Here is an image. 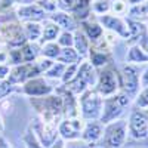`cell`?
I'll return each instance as SVG.
<instances>
[{
  "mask_svg": "<svg viewBox=\"0 0 148 148\" xmlns=\"http://www.w3.org/2000/svg\"><path fill=\"white\" fill-rule=\"evenodd\" d=\"M129 102H130V98L123 92L105 98V101H102L104 111L101 113V123L104 125V123H110L119 119L123 114L125 108L129 105Z\"/></svg>",
  "mask_w": 148,
  "mask_h": 148,
  "instance_id": "obj_1",
  "label": "cell"
},
{
  "mask_svg": "<svg viewBox=\"0 0 148 148\" xmlns=\"http://www.w3.org/2000/svg\"><path fill=\"white\" fill-rule=\"evenodd\" d=\"M126 130H127V123L125 120H117L113 121L111 125L107 126L104 132V139L102 147L105 148H121L126 139Z\"/></svg>",
  "mask_w": 148,
  "mask_h": 148,
  "instance_id": "obj_2",
  "label": "cell"
},
{
  "mask_svg": "<svg viewBox=\"0 0 148 148\" xmlns=\"http://www.w3.org/2000/svg\"><path fill=\"white\" fill-rule=\"evenodd\" d=\"M119 84H120V89L123 93H126L129 98L135 96L138 92V89L141 88L139 84V73L138 68L133 67L130 64L125 65L120 73H119Z\"/></svg>",
  "mask_w": 148,
  "mask_h": 148,
  "instance_id": "obj_3",
  "label": "cell"
},
{
  "mask_svg": "<svg viewBox=\"0 0 148 148\" xmlns=\"http://www.w3.org/2000/svg\"><path fill=\"white\" fill-rule=\"evenodd\" d=\"M98 93L102 96H113L120 89L119 84V73L114 71L111 67L104 68L98 77Z\"/></svg>",
  "mask_w": 148,
  "mask_h": 148,
  "instance_id": "obj_4",
  "label": "cell"
},
{
  "mask_svg": "<svg viewBox=\"0 0 148 148\" xmlns=\"http://www.w3.org/2000/svg\"><path fill=\"white\" fill-rule=\"evenodd\" d=\"M82 113L86 119H98L102 113V99L101 95L95 90H88L82 96Z\"/></svg>",
  "mask_w": 148,
  "mask_h": 148,
  "instance_id": "obj_5",
  "label": "cell"
},
{
  "mask_svg": "<svg viewBox=\"0 0 148 148\" xmlns=\"http://www.w3.org/2000/svg\"><path fill=\"white\" fill-rule=\"evenodd\" d=\"M129 133L136 139L148 138V111L135 108L129 120Z\"/></svg>",
  "mask_w": 148,
  "mask_h": 148,
  "instance_id": "obj_6",
  "label": "cell"
},
{
  "mask_svg": "<svg viewBox=\"0 0 148 148\" xmlns=\"http://www.w3.org/2000/svg\"><path fill=\"white\" fill-rule=\"evenodd\" d=\"M98 22L101 24V27H104L108 31L116 33L119 37H121V39H126V40L129 39V28H127L126 19H123L121 16L105 14V15H99Z\"/></svg>",
  "mask_w": 148,
  "mask_h": 148,
  "instance_id": "obj_7",
  "label": "cell"
},
{
  "mask_svg": "<svg viewBox=\"0 0 148 148\" xmlns=\"http://www.w3.org/2000/svg\"><path fill=\"white\" fill-rule=\"evenodd\" d=\"M95 74H96V73H95V70L92 68V65H90L89 62H84V64L80 67L79 73H77V77L73 80L71 84H68V88H70L73 92H76V93L83 92L86 86H92V84L96 82V76H95Z\"/></svg>",
  "mask_w": 148,
  "mask_h": 148,
  "instance_id": "obj_8",
  "label": "cell"
},
{
  "mask_svg": "<svg viewBox=\"0 0 148 148\" xmlns=\"http://www.w3.org/2000/svg\"><path fill=\"white\" fill-rule=\"evenodd\" d=\"M21 36H24V30L16 21H6L0 24V42L10 45Z\"/></svg>",
  "mask_w": 148,
  "mask_h": 148,
  "instance_id": "obj_9",
  "label": "cell"
},
{
  "mask_svg": "<svg viewBox=\"0 0 148 148\" xmlns=\"http://www.w3.org/2000/svg\"><path fill=\"white\" fill-rule=\"evenodd\" d=\"M18 18L24 19L25 22H36V21H40L45 18L46 12L42 9V6L39 5H24L18 9Z\"/></svg>",
  "mask_w": 148,
  "mask_h": 148,
  "instance_id": "obj_10",
  "label": "cell"
},
{
  "mask_svg": "<svg viewBox=\"0 0 148 148\" xmlns=\"http://www.w3.org/2000/svg\"><path fill=\"white\" fill-rule=\"evenodd\" d=\"M92 14V0H76L71 8V16L76 21H86Z\"/></svg>",
  "mask_w": 148,
  "mask_h": 148,
  "instance_id": "obj_11",
  "label": "cell"
},
{
  "mask_svg": "<svg viewBox=\"0 0 148 148\" xmlns=\"http://www.w3.org/2000/svg\"><path fill=\"white\" fill-rule=\"evenodd\" d=\"M52 22H55L59 28H65L67 31L77 30V21L74 19L71 15L65 14V12H55L53 15H51Z\"/></svg>",
  "mask_w": 148,
  "mask_h": 148,
  "instance_id": "obj_12",
  "label": "cell"
},
{
  "mask_svg": "<svg viewBox=\"0 0 148 148\" xmlns=\"http://www.w3.org/2000/svg\"><path fill=\"white\" fill-rule=\"evenodd\" d=\"M82 27H83V33L86 34V37L93 43L96 42L98 39H101L102 34H104V28L101 27V24L99 22H96V21H83L82 22Z\"/></svg>",
  "mask_w": 148,
  "mask_h": 148,
  "instance_id": "obj_13",
  "label": "cell"
},
{
  "mask_svg": "<svg viewBox=\"0 0 148 148\" xmlns=\"http://www.w3.org/2000/svg\"><path fill=\"white\" fill-rule=\"evenodd\" d=\"M82 126H83V123L80 120H67L64 121L62 125H61L59 127V132L62 133V136L64 138H76L79 132L82 130Z\"/></svg>",
  "mask_w": 148,
  "mask_h": 148,
  "instance_id": "obj_14",
  "label": "cell"
},
{
  "mask_svg": "<svg viewBox=\"0 0 148 148\" xmlns=\"http://www.w3.org/2000/svg\"><path fill=\"white\" fill-rule=\"evenodd\" d=\"M36 74H39V68L37 67H31V65H24V67H18L16 70H14L10 76V82L12 83H18L25 80L27 77H34Z\"/></svg>",
  "mask_w": 148,
  "mask_h": 148,
  "instance_id": "obj_15",
  "label": "cell"
},
{
  "mask_svg": "<svg viewBox=\"0 0 148 148\" xmlns=\"http://www.w3.org/2000/svg\"><path fill=\"white\" fill-rule=\"evenodd\" d=\"M90 59L92 65L95 67H104L110 62H113V56L110 51H99V49L90 47Z\"/></svg>",
  "mask_w": 148,
  "mask_h": 148,
  "instance_id": "obj_16",
  "label": "cell"
},
{
  "mask_svg": "<svg viewBox=\"0 0 148 148\" xmlns=\"http://www.w3.org/2000/svg\"><path fill=\"white\" fill-rule=\"evenodd\" d=\"M25 93L28 95H33V96H39V95H45V93H49L51 92V88L40 79H36V80H31L25 84L24 88Z\"/></svg>",
  "mask_w": 148,
  "mask_h": 148,
  "instance_id": "obj_17",
  "label": "cell"
},
{
  "mask_svg": "<svg viewBox=\"0 0 148 148\" xmlns=\"http://www.w3.org/2000/svg\"><path fill=\"white\" fill-rule=\"evenodd\" d=\"M126 61L127 64H144V62H148V55L139 47V45H130L129 47V52L126 55Z\"/></svg>",
  "mask_w": 148,
  "mask_h": 148,
  "instance_id": "obj_18",
  "label": "cell"
},
{
  "mask_svg": "<svg viewBox=\"0 0 148 148\" xmlns=\"http://www.w3.org/2000/svg\"><path fill=\"white\" fill-rule=\"evenodd\" d=\"M102 123H98V121H90L88 126H86L84 132H83V138L89 142H95L102 136Z\"/></svg>",
  "mask_w": 148,
  "mask_h": 148,
  "instance_id": "obj_19",
  "label": "cell"
},
{
  "mask_svg": "<svg viewBox=\"0 0 148 148\" xmlns=\"http://www.w3.org/2000/svg\"><path fill=\"white\" fill-rule=\"evenodd\" d=\"M129 18L135 21H147L148 19V2L139 3V5H133L129 9Z\"/></svg>",
  "mask_w": 148,
  "mask_h": 148,
  "instance_id": "obj_20",
  "label": "cell"
},
{
  "mask_svg": "<svg viewBox=\"0 0 148 148\" xmlns=\"http://www.w3.org/2000/svg\"><path fill=\"white\" fill-rule=\"evenodd\" d=\"M73 39H74V45H76V51L80 55L88 53V51H89V39L86 37V34L83 31L76 30V34L73 36Z\"/></svg>",
  "mask_w": 148,
  "mask_h": 148,
  "instance_id": "obj_21",
  "label": "cell"
},
{
  "mask_svg": "<svg viewBox=\"0 0 148 148\" xmlns=\"http://www.w3.org/2000/svg\"><path fill=\"white\" fill-rule=\"evenodd\" d=\"M24 34L27 40H37L42 36V27L37 22H25L24 24Z\"/></svg>",
  "mask_w": 148,
  "mask_h": 148,
  "instance_id": "obj_22",
  "label": "cell"
},
{
  "mask_svg": "<svg viewBox=\"0 0 148 148\" xmlns=\"http://www.w3.org/2000/svg\"><path fill=\"white\" fill-rule=\"evenodd\" d=\"M59 34V27L55 22H47L45 28L42 30V40L43 42H52L56 39V36Z\"/></svg>",
  "mask_w": 148,
  "mask_h": 148,
  "instance_id": "obj_23",
  "label": "cell"
},
{
  "mask_svg": "<svg viewBox=\"0 0 148 148\" xmlns=\"http://www.w3.org/2000/svg\"><path fill=\"white\" fill-rule=\"evenodd\" d=\"M77 58H79L77 51L73 49V47H64L58 55V59L61 61V62H76Z\"/></svg>",
  "mask_w": 148,
  "mask_h": 148,
  "instance_id": "obj_24",
  "label": "cell"
},
{
  "mask_svg": "<svg viewBox=\"0 0 148 148\" xmlns=\"http://www.w3.org/2000/svg\"><path fill=\"white\" fill-rule=\"evenodd\" d=\"M92 10L98 15H105L111 10V2L110 0H93L92 2Z\"/></svg>",
  "mask_w": 148,
  "mask_h": 148,
  "instance_id": "obj_25",
  "label": "cell"
},
{
  "mask_svg": "<svg viewBox=\"0 0 148 148\" xmlns=\"http://www.w3.org/2000/svg\"><path fill=\"white\" fill-rule=\"evenodd\" d=\"M111 10H113V14L117 15V16L126 15L129 12V5H127L126 0H116V2L111 3Z\"/></svg>",
  "mask_w": 148,
  "mask_h": 148,
  "instance_id": "obj_26",
  "label": "cell"
},
{
  "mask_svg": "<svg viewBox=\"0 0 148 148\" xmlns=\"http://www.w3.org/2000/svg\"><path fill=\"white\" fill-rule=\"evenodd\" d=\"M65 98V113L68 117H74V116H77V111H76V105H74V98L70 95V93H65L64 95Z\"/></svg>",
  "mask_w": 148,
  "mask_h": 148,
  "instance_id": "obj_27",
  "label": "cell"
},
{
  "mask_svg": "<svg viewBox=\"0 0 148 148\" xmlns=\"http://www.w3.org/2000/svg\"><path fill=\"white\" fill-rule=\"evenodd\" d=\"M59 52H61V49H59V45L56 43H47L43 47V53L49 58H58Z\"/></svg>",
  "mask_w": 148,
  "mask_h": 148,
  "instance_id": "obj_28",
  "label": "cell"
},
{
  "mask_svg": "<svg viewBox=\"0 0 148 148\" xmlns=\"http://www.w3.org/2000/svg\"><path fill=\"white\" fill-rule=\"evenodd\" d=\"M135 105L136 108H148V88H144V90L138 95Z\"/></svg>",
  "mask_w": 148,
  "mask_h": 148,
  "instance_id": "obj_29",
  "label": "cell"
},
{
  "mask_svg": "<svg viewBox=\"0 0 148 148\" xmlns=\"http://www.w3.org/2000/svg\"><path fill=\"white\" fill-rule=\"evenodd\" d=\"M58 43H59V45H62V46H65V47H71V46L74 45L73 34H71L70 31L62 33V34L59 36V40H58Z\"/></svg>",
  "mask_w": 148,
  "mask_h": 148,
  "instance_id": "obj_30",
  "label": "cell"
},
{
  "mask_svg": "<svg viewBox=\"0 0 148 148\" xmlns=\"http://www.w3.org/2000/svg\"><path fill=\"white\" fill-rule=\"evenodd\" d=\"M21 53H22V59H24V61H31V59L34 58V55H36L31 45H24Z\"/></svg>",
  "mask_w": 148,
  "mask_h": 148,
  "instance_id": "obj_31",
  "label": "cell"
},
{
  "mask_svg": "<svg viewBox=\"0 0 148 148\" xmlns=\"http://www.w3.org/2000/svg\"><path fill=\"white\" fill-rule=\"evenodd\" d=\"M136 45H139V47H141L142 51H144V52L148 55V31H147V33H145V34L141 37L139 40H138V43H136Z\"/></svg>",
  "mask_w": 148,
  "mask_h": 148,
  "instance_id": "obj_32",
  "label": "cell"
},
{
  "mask_svg": "<svg viewBox=\"0 0 148 148\" xmlns=\"http://www.w3.org/2000/svg\"><path fill=\"white\" fill-rule=\"evenodd\" d=\"M76 70H77V65H71V67L65 71V74H64V82L71 80V79H73V76H74V73H76Z\"/></svg>",
  "mask_w": 148,
  "mask_h": 148,
  "instance_id": "obj_33",
  "label": "cell"
},
{
  "mask_svg": "<svg viewBox=\"0 0 148 148\" xmlns=\"http://www.w3.org/2000/svg\"><path fill=\"white\" fill-rule=\"evenodd\" d=\"M58 2H59V6H61V8H64V9H71L76 0H58Z\"/></svg>",
  "mask_w": 148,
  "mask_h": 148,
  "instance_id": "obj_34",
  "label": "cell"
},
{
  "mask_svg": "<svg viewBox=\"0 0 148 148\" xmlns=\"http://www.w3.org/2000/svg\"><path fill=\"white\" fill-rule=\"evenodd\" d=\"M67 148H92V145H88L84 142H71L67 145Z\"/></svg>",
  "mask_w": 148,
  "mask_h": 148,
  "instance_id": "obj_35",
  "label": "cell"
},
{
  "mask_svg": "<svg viewBox=\"0 0 148 148\" xmlns=\"http://www.w3.org/2000/svg\"><path fill=\"white\" fill-rule=\"evenodd\" d=\"M25 142L28 144V148H40L39 145H37V142H36V139H34L33 135H28V136L25 138Z\"/></svg>",
  "mask_w": 148,
  "mask_h": 148,
  "instance_id": "obj_36",
  "label": "cell"
},
{
  "mask_svg": "<svg viewBox=\"0 0 148 148\" xmlns=\"http://www.w3.org/2000/svg\"><path fill=\"white\" fill-rule=\"evenodd\" d=\"M139 84H141V88H148V68L144 71L142 77L139 80Z\"/></svg>",
  "mask_w": 148,
  "mask_h": 148,
  "instance_id": "obj_37",
  "label": "cell"
},
{
  "mask_svg": "<svg viewBox=\"0 0 148 148\" xmlns=\"http://www.w3.org/2000/svg\"><path fill=\"white\" fill-rule=\"evenodd\" d=\"M62 70H64V68H62V65H61V64H58V65H55V67H53V70H51V71H49L47 74H49V76H59L58 73H61Z\"/></svg>",
  "mask_w": 148,
  "mask_h": 148,
  "instance_id": "obj_38",
  "label": "cell"
},
{
  "mask_svg": "<svg viewBox=\"0 0 148 148\" xmlns=\"http://www.w3.org/2000/svg\"><path fill=\"white\" fill-rule=\"evenodd\" d=\"M9 90H10V86H9L8 83H5V84H0V98L5 96V95H6Z\"/></svg>",
  "mask_w": 148,
  "mask_h": 148,
  "instance_id": "obj_39",
  "label": "cell"
},
{
  "mask_svg": "<svg viewBox=\"0 0 148 148\" xmlns=\"http://www.w3.org/2000/svg\"><path fill=\"white\" fill-rule=\"evenodd\" d=\"M9 73V68L6 65H0V79H3L6 77V74Z\"/></svg>",
  "mask_w": 148,
  "mask_h": 148,
  "instance_id": "obj_40",
  "label": "cell"
},
{
  "mask_svg": "<svg viewBox=\"0 0 148 148\" xmlns=\"http://www.w3.org/2000/svg\"><path fill=\"white\" fill-rule=\"evenodd\" d=\"M127 5L133 6V5H139V3H144V2H148V0H126Z\"/></svg>",
  "mask_w": 148,
  "mask_h": 148,
  "instance_id": "obj_41",
  "label": "cell"
},
{
  "mask_svg": "<svg viewBox=\"0 0 148 148\" xmlns=\"http://www.w3.org/2000/svg\"><path fill=\"white\" fill-rule=\"evenodd\" d=\"M40 65H42V68H49V67L52 65V62L49 59H42V64Z\"/></svg>",
  "mask_w": 148,
  "mask_h": 148,
  "instance_id": "obj_42",
  "label": "cell"
},
{
  "mask_svg": "<svg viewBox=\"0 0 148 148\" xmlns=\"http://www.w3.org/2000/svg\"><path fill=\"white\" fill-rule=\"evenodd\" d=\"M14 2H16V3H22V5H31L33 0H14Z\"/></svg>",
  "mask_w": 148,
  "mask_h": 148,
  "instance_id": "obj_43",
  "label": "cell"
},
{
  "mask_svg": "<svg viewBox=\"0 0 148 148\" xmlns=\"http://www.w3.org/2000/svg\"><path fill=\"white\" fill-rule=\"evenodd\" d=\"M53 148H61V142H58V144H56V145H55Z\"/></svg>",
  "mask_w": 148,
  "mask_h": 148,
  "instance_id": "obj_44",
  "label": "cell"
}]
</instances>
